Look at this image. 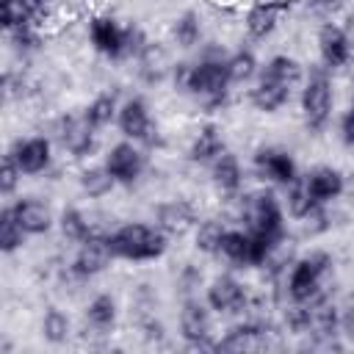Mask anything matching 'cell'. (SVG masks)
<instances>
[{"instance_id":"cell-17","label":"cell","mask_w":354,"mask_h":354,"mask_svg":"<svg viewBox=\"0 0 354 354\" xmlns=\"http://www.w3.org/2000/svg\"><path fill=\"white\" fill-rule=\"evenodd\" d=\"M296 0H252L243 11L241 28L246 33L249 41H266L277 33V28L282 25V17L288 14V8Z\"/></svg>"},{"instance_id":"cell-25","label":"cell","mask_w":354,"mask_h":354,"mask_svg":"<svg viewBox=\"0 0 354 354\" xmlns=\"http://www.w3.org/2000/svg\"><path fill=\"white\" fill-rule=\"evenodd\" d=\"M169 41L177 47V50H199L205 44V22H202V14L188 8V11H180L171 22H169Z\"/></svg>"},{"instance_id":"cell-7","label":"cell","mask_w":354,"mask_h":354,"mask_svg":"<svg viewBox=\"0 0 354 354\" xmlns=\"http://www.w3.org/2000/svg\"><path fill=\"white\" fill-rule=\"evenodd\" d=\"M102 166L111 171L116 185L133 188V185H138L144 180V174L149 169L147 147L138 144V141H130V138H119L102 152Z\"/></svg>"},{"instance_id":"cell-9","label":"cell","mask_w":354,"mask_h":354,"mask_svg":"<svg viewBox=\"0 0 354 354\" xmlns=\"http://www.w3.org/2000/svg\"><path fill=\"white\" fill-rule=\"evenodd\" d=\"M88 47L108 61H127V25L119 22L111 11H94L86 19Z\"/></svg>"},{"instance_id":"cell-24","label":"cell","mask_w":354,"mask_h":354,"mask_svg":"<svg viewBox=\"0 0 354 354\" xmlns=\"http://www.w3.org/2000/svg\"><path fill=\"white\" fill-rule=\"evenodd\" d=\"M116 321H119V301H116L113 293L100 290V293H94L86 301V307H83V324L94 335H111L116 329Z\"/></svg>"},{"instance_id":"cell-4","label":"cell","mask_w":354,"mask_h":354,"mask_svg":"<svg viewBox=\"0 0 354 354\" xmlns=\"http://www.w3.org/2000/svg\"><path fill=\"white\" fill-rule=\"evenodd\" d=\"M169 235L152 221H122L119 227L108 230V243L116 260L124 263H155L169 252Z\"/></svg>"},{"instance_id":"cell-21","label":"cell","mask_w":354,"mask_h":354,"mask_svg":"<svg viewBox=\"0 0 354 354\" xmlns=\"http://www.w3.org/2000/svg\"><path fill=\"white\" fill-rule=\"evenodd\" d=\"M293 91H296V88H290V86H285V83H279V80H274V77H268V75L260 72V75L249 83L246 100H249V105H252L257 113L274 116V113H279V111L293 100Z\"/></svg>"},{"instance_id":"cell-38","label":"cell","mask_w":354,"mask_h":354,"mask_svg":"<svg viewBox=\"0 0 354 354\" xmlns=\"http://www.w3.org/2000/svg\"><path fill=\"white\" fill-rule=\"evenodd\" d=\"M310 14L315 17H324V19H335V14L346 11V3L348 0H299Z\"/></svg>"},{"instance_id":"cell-3","label":"cell","mask_w":354,"mask_h":354,"mask_svg":"<svg viewBox=\"0 0 354 354\" xmlns=\"http://www.w3.org/2000/svg\"><path fill=\"white\" fill-rule=\"evenodd\" d=\"M335 257L326 249H310L290 260V266L282 271V296L293 304H310L321 296H329L326 282L332 277Z\"/></svg>"},{"instance_id":"cell-34","label":"cell","mask_w":354,"mask_h":354,"mask_svg":"<svg viewBox=\"0 0 354 354\" xmlns=\"http://www.w3.org/2000/svg\"><path fill=\"white\" fill-rule=\"evenodd\" d=\"M285 194H282V205H285V213H288V218L290 221H301V218H307L315 207H321V205H315L313 202V196L307 194V188H304V183H301V177L293 183V185H288V188H282ZM326 207V205H324Z\"/></svg>"},{"instance_id":"cell-30","label":"cell","mask_w":354,"mask_h":354,"mask_svg":"<svg viewBox=\"0 0 354 354\" xmlns=\"http://www.w3.org/2000/svg\"><path fill=\"white\" fill-rule=\"evenodd\" d=\"M119 105L122 100L113 94V91H100L94 94L86 105H83V116L88 119V124L94 130H108L111 124H116V113H119Z\"/></svg>"},{"instance_id":"cell-37","label":"cell","mask_w":354,"mask_h":354,"mask_svg":"<svg viewBox=\"0 0 354 354\" xmlns=\"http://www.w3.org/2000/svg\"><path fill=\"white\" fill-rule=\"evenodd\" d=\"M177 288L183 290V299L185 296H196L199 288H205V277L196 266H183V271L177 274Z\"/></svg>"},{"instance_id":"cell-32","label":"cell","mask_w":354,"mask_h":354,"mask_svg":"<svg viewBox=\"0 0 354 354\" xmlns=\"http://www.w3.org/2000/svg\"><path fill=\"white\" fill-rule=\"evenodd\" d=\"M39 335L50 346L69 343V337H72V318H69V313L61 310V307H55V304L47 307L41 313V318H39Z\"/></svg>"},{"instance_id":"cell-39","label":"cell","mask_w":354,"mask_h":354,"mask_svg":"<svg viewBox=\"0 0 354 354\" xmlns=\"http://www.w3.org/2000/svg\"><path fill=\"white\" fill-rule=\"evenodd\" d=\"M337 138L343 141V147H351V149H354V100H351V102L346 105V111L340 113Z\"/></svg>"},{"instance_id":"cell-41","label":"cell","mask_w":354,"mask_h":354,"mask_svg":"<svg viewBox=\"0 0 354 354\" xmlns=\"http://www.w3.org/2000/svg\"><path fill=\"white\" fill-rule=\"evenodd\" d=\"M340 25H343V30H346V39H348V44H351V53H354V8H346V14H343Z\"/></svg>"},{"instance_id":"cell-13","label":"cell","mask_w":354,"mask_h":354,"mask_svg":"<svg viewBox=\"0 0 354 354\" xmlns=\"http://www.w3.org/2000/svg\"><path fill=\"white\" fill-rule=\"evenodd\" d=\"M116 130L122 138L138 141L144 147L158 144V124H155L149 102L141 94H127L122 100L119 113H116Z\"/></svg>"},{"instance_id":"cell-35","label":"cell","mask_w":354,"mask_h":354,"mask_svg":"<svg viewBox=\"0 0 354 354\" xmlns=\"http://www.w3.org/2000/svg\"><path fill=\"white\" fill-rule=\"evenodd\" d=\"M25 241H28L25 230L17 224V218L11 216V210L6 205L0 210V252L3 254H14V252H19L25 246Z\"/></svg>"},{"instance_id":"cell-11","label":"cell","mask_w":354,"mask_h":354,"mask_svg":"<svg viewBox=\"0 0 354 354\" xmlns=\"http://www.w3.org/2000/svg\"><path fill=\"white\" fill-rule=\"evenodd\" d=\"M97 136H100V130H94L88 124V119L83 116V111L80 113H61L53 122V141L72 160L91 158L97 152Z\"/></svg>"},{"instance_id":"cell-12","label":"cell","mask_w":354,"mask_h":354,"mask_svg":"<svg viewBox=\"0 0 354 354\" xmlns=\"http://www.w3.org/2000/svg\"><path fill=\"white\" fill-rule=\"evenodd\" d=\"M116 263L113 252H111V243H108V232H94L91 238H86L83 243L75 246V254L72 260L66 263V274L75 279V282H88L100 274H105L111 266Z\"/></svg>"},{"instance_id":"cell-14","label":"cell","mask_w":354,"mask_h":354,"mask_svg":"<svg viewBox=\"0 0 354 354\" xmlns=\"http://www.w3.org/2000/svg\"><path fill=\"white\" fill-rule=\"evenodd\" d=\"M274 324L268 318H238L224 329L221 337H216L213 351H230V354H243V351H257L268 346V337L274 335Z\"/></svg>"},{"instance_id":"cell-5","label":"cell","mask_w":354,"mask_h":354,"mask_svg":"<svg viewBox=\"0 0 354 354\" xmlns=\"http://www.w3.org/2000/svg\"><path fill=\"white\" fill-rule=\"evenodd\" d=\"M335 113V80L326 66H310L299 86V116L307 133H324Z\"/></svg>"},{"instance_id":"cell-36","label":"cell","mask_w":354,"mask_h":354,"mask_svg":"<svg viewBox=\"0 0 354 354\" xmlns=\"http://www.w3.org/2000/svg\"><path fill=\"white\" fill-rule=\"evenodd\" d=\"M22 169L17 166V160L6 152L3 155V169H0V196L3 199H14L17 196V191H19V185H22Z\"/></svg>"},{"instance_id":"cell-29","label":"cell","mask_w":354,"mask_h":354,"mask_svg":"<svg viewBox=\"0 0 354 354\" xmlns=\"http://www.w3.org/2000/svg\"><path fill=\"white\" fill-rule=\"evenodd\" d=\"M77 188H80V194L86 199H105L119 185H116V180L111 177V171L100 160V163H88V166H83L77 171Z\"/></svg>"},{"instance_id":"cell-20","label":"cell","mask_w":354,"mask_h":354,"mask_svg":"<svg viewBox=\"0 0 354 354\" xmlns=\"http://www.w3.org/2000/svg\"><path fill=\"white\" fill-rule=\"evenodd\" d=\"M152 221H155L169 238H180V235H185V232H191V230L196 227L199 210H196L194 202L174 196V199H163V202L155 205Z\"/></svg>"},{"instance_id":"cell-6","label":"cell","mask_w":354,"mask_h":354,"mask_svg":"<svg viewBox=\"0 0 354 354\" xmlns=\"http://www.w3.org/2000/svg\"><path fill=\"white\" fill-rule=\"evenodd\" d=\"M202 299L207 301V307L218 318H241L252 307V290H249V285L241 277H235L232 271L213 274L205 282V288H202Z\"/></svg>"},{"instance_id":"cell-22","label":"cell","mask_w":354,"mask_h":354,"mask_svg":"<svg viewBox=\"0 0 354 354\" xmlns=\"http://www.w3.org/2000/svg\"><path fill=\"white\" fill-rule=\"evenodd\" d=\"M207 177H210V185L224 196V199H232L238 194H243L246 188V166L241 163V158L232 152V149H224L210 166H207Z\"/></svg>"},{"instance_id":"cell-31","label":"cell","mask_w":354,"mask_h":354,"mask_svg":"<svg viewBox=\"0 0 354 354\" xmlns=\"http://www.w3.org/2000/svg\"><path fill=\"white\" fill-rule=\"evenodd\" d=\"M260 72L268 75V77H274V80H279V83H285V86H290V88H299L301 80H304V75H307L304 64H301L296 55H288V53L271 55V58L260 66Z\"/></svg>"},{"instance_id":"cell-27","label":"cell","mask_w":354,"mask_h":354,"mask_svg":"<svg viewBox=\"0 0 354 354\" xmlns=\"http://www.w3.org/2000/svg\"><path fill=\"white\" fill-rule=\"evenodd\" d=\"M227 230H230V224L221 216H205V218H199L196 227L191 230L194 232V249L199 254H205V257H218L221 241H224Z\"/></svg>"},{"instance_id":"cell-42","label":"cell","mask_w":354,"mask_h":354,"mask_svg":"<svg viewBox=\"0 0 354 354\" xmlns=\"http://www.w3.org/2000/svg\"><path fill=\"white\" fill-rule=\"evenodd\" d=\"M351 100H354V88H351Z\"/></svg>"},{"instance_id":"cell-16","label":"cell","mask_w":354,"mask_h":354,"mask_svg":"<svg viewBox=\"0 0 354 354\" xmlns=\"http://www.w3.org/2000/svg\"><path fill=\"white\" fill-rule=\"evenodd\" d=\"M11 216L17 218V224L25 230L28 238H41L50 235L58 224V213L53 210V205L44 196L36 194H19L8 202Z\"/></svg>"},{"instance_id":"cell-23","label":"cell","mask_w":354,"mask_h":354,"mask_svg":"<svg viewBox=\"0 0 354 354\" xmlns=\"http://www.w3.org/2000/svg\"><path fill=\"white\" fill-rule=\"evenodd\" d=\"M227 147V138H224V130L216 124V122H205L196 127V133L191 136L188 141V149H185V158L194 163V166H210Z\"/></svg>"},{"instance_id":"cell-28","label":"cell","mask_w":354,"mask_h":354,"mask_svg":"<svg viewBox=\"0 0 354 354\" xmlns=\"http://www.w3.org/2000/svg\"><path fill=\"white\" fill-rule=\"evenodd\" d=\"M171 66H174V64L169 61L166 50H163L160 44H155V41H149V44L144 47V53L136 58V72H138V77H141L144 83H149V86L166 80V77L171 75Z\"/></svg>"},{"instance_id":"cell-10","label":"cell","mask_w":354,"mask_h":354,"mask_svg":"<svg viewBox=\"0 0 354 354\" xmlns=\"http://www.w3.org/2000/svg\"><path fill=\"white\" fill-rule=\"evenodd\" d=\"M216 313L199 296H185L177 310V335L188 348H216Z\"/></svg>"},{"instance_id":"cell-18","label":"cell","mask_w":354,"mask_h":354,"mask_svg":"<svg viewBox=\"0 0 354 354\" xmlns=\"http://www.w3.org/2000/svg\"><path fill=\"white\" fill-rule=\"evenodd\" d=\"M315 53H318V64L326 66L329 72L346 69L354 58L351 44L346 39V30L337 19H324L315 30Z\"/></svg>"},{"instance_id":"cell-2","label":"cell","mask_w":354,"mask_h":354,"mask_svg":"<svg viewBox=\"0 0 354 354\" xmlns=\"http://www.w3.org/2000/svg\"><path fill=\"white\" fill-rule=\"evenodd\" d=\"M232 202H235V221H241V227H246L249 232L263 235L268 241L288 238V213L277 188L260 185L254 191H243L232 196Z\"/></svg>"},{"instance_id":"cell-26","label":"cell","mask_w":354,"mask_h":354,"mask_svg":"<svg viewBox=\"0 0 354 354\" xmlns=\"http://www.w3.org/2000/svg\"><path fill=\"white\" fill-rule=\"evenodd\" d=\"M55 230H58L61 241H66V243H72V246H77V243H83L86 238H91L94 232H100V227H97L80 207H75V205H66V207L58 213Z\"/></svg>"},{"instance_id":"cell-33","label":"cell","mask_w":354,"mask_h":354,"mask_svg":"<svg viewBox=\"0 0 354 354\" xmlns=\"http://www.w3.org/2000/svg\"><path fill=\"white\" fill-rule=\"evenodd\" d=\"M260 61L254 55V50L249 47H238L232 53H227V72H230V80L232 86H249L257 75H260Z\"/></svg>"},{"instance_id":"cell-19","label":"cell","mask_w":354,"mask_h":354,"mask_svg":"<svg viewBox=\"0 0 354 354\" xmlns=\"http://www.w3.org/2000/svg\"><path fill=\"white\" fill-rule=\"evenodd\" d=\"M301 183L315 205H332L346 194V174L332 163H318L307 171H301Z\"/></svg>"},{"instance_id":"cell-1","label":"cell","mask_w":354,"mask_h":354,"mask_svg":"<svg viewBox=\"0 0 354 354\" xmlns=\"http://www.w3.org/2000/svg\"><path fill=\"white\" fill-rule=\"evenodd\" d=\"M169 80L177 91L191 97L207 113L221 111L232 94L224 47H202L194 61H177Z\"/></svg>"},{"instance_id":"cell-8","label":"cell","mask_w":354,"mask_h":354,"mask_svg":"<svg viewBox=\"0 0 354 354\" xmlns=\"http://www.w3.org/2000/svg\"><path fill=\"white\" fill-rule=\"evenodd\" d=\"M252 174L260 180V185L288 188L301 177V169L293 152H288L285 147L263 144L252 152Z\"/></svg>"},{"instance_id":"cell-40","label":"cell","mask_w":354,"mask_h":354,"mask_svg":"<svg viewBox=\"0 0 354 354\" xmlns=\"http://www.w3.org/2000/svg\"><path fill=\"white\" fill-rule=\"evenodd\" d=\"M340 337L348 346H354V307H348V310L340 313Z\"/></svg>"},{"instance_id":"cell-15","label":"cell","mask_w":354,"mask_h":354,"mask_svg":"<svg viewBox=\"0 0 354 354\" xmlns=\"http://www.w3.org/2000/svg\"><path fill=\"white\" fill-rule=\"evenodd\" d=\"M6 152L17 160V166L22 169L25 177H41L55 163V141H53V136H44V133L19 136V138H14V144Z\"/></svg>"}]
</instances>
